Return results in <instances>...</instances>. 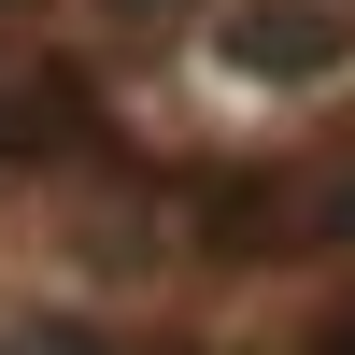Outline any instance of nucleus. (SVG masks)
<instances>
[{
    "mask_svg": "<svg viewBox=\"0 0 355 355\" xmlns=\"http://www.w3.org/2000/svg\"><path fill=\"white\" fill-rule=\"evenodd\" d=\"M85 128H100V114H85V71L28 15H0V157H71Z\"/></svg>",
    "mask_w": 355,
    "mask_h": 355,
    "instance_id": "nucleus-1",
    "label": "nucleus"
},
{
    "mask_svg": "<svg viewBox=\"0 0 355 355\" xmlns=\"http://www.w3.org/2000/svg\"><path fill=\"white\" fill-rule=\"evenodd\" d=\"M327 355H355V313H341V327H327Z\"/></svg>",
    "mask_w": 355,
    "mask_h": 355,
    "instance_id": "nucleus-2",
    "label": "nucleus"
}]
</instances>
